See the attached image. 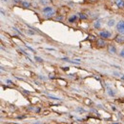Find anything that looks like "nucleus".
<instances>
[{
	"label": "nucleus",
	"instance_id": "9d476101",
	"mask_svg": "<svg viewBox=\"0 0 124 124\" xmlns=\"http://www.w3.org/2000/svg\"><path fill=\"white\" fill-rule=\"evenodd\" d=\"M115 20H114V19H111V20H109V21H108L107 25H108L109 27H113L114 25H115Z\"/></svg>",
	"mask_w": 124,
	"mask_h": 124
},
{
	"label": "nucleus",
	"instance_id": "f3484780",
	"mask_svg": "<svg viewBox=\"0 0 124 124\" xmlns=\"http://www.w3.org/2000/svg\"><path fill=\"white\" fill-rule=\"evenodd\" d=\"M27 34H34V32H31V31H27Z\"/></svg>",
	"mask_w": 124,
	"mask_h": 124
},
{
	"label": "nucleus",
	"instance_id": "20e7f679",
	"mask_svg": "<svg viewBox=\"0 0 124 124\" xmlns=\"http://www.w3.org/2000/svg\"><path fill=\"white\" fill-rule=\"evenodd\" d=\"M96 46L98 48H103L106 46V42L103 39H98V40H96Z\"/></svg>",
	"mask_w": 124,
	"mask_h": 124
},
{
	"label": "nucleus",
	"instance_id": "39448f33",
	"mask_svg": "<svg viewBox=\"0 0 124 124\" xmlns=\"http://www.w3.org/2000/svg\"><path fill=\"white\" fill-rule=\"evenodd\" d=\"M108 52L110 53V54H113V55H115V54H116V49H115V47L114 46V45H108Z\"/></svg>",
	"mask_w": 124,
	"mask_h": 124
},
{
	"label": "nucleus",
	"instance_id": "f257e3e1",
	"mask_svg": "<svg viewBox=\"0 0 124 124\" xmlns=\"http://www.w3.org/2000/svg\"><path fill=\"white\" fill-rule=\"evenodd\" d=\"M116 30L119 34H124V21H119L116 25Z\"/></svg>",
	"mask_w": 124,
	"mask_h": 124
},
{
	"label": "nucleus",
	"instance_id": "1a4fd4ad",
	"mask_svg": "<svg viewBox=\"0 0 124 124\" xmlns=\"http://www.w3.org/2000/svg\"><path fill=\"white\" fill-rule=\"evenodd\" d=\"M53 11V8L52 7H46L43 9V13H50V12H52Z\"/></svg>",
	"mask_w": 124,
	"mask_h": 124
},
{
	"label": "nucleus",
	"instance_id": "423d86ee",
	"mask_svg": "<svg viewBox=\"0 0 124 124\" xmlns=\"http://www.w3.org/2000/svg\"><path fill=\"white\" fill-rule=\"evenodd\" d=\"M115 4L118 8H124V1L123 0H115Z\"/></svg>",
	"mask_w": 124,
	"mask_h": 124
},
{
	"label": "nucleus",
	"instance_id": "7ed1b4c3",
	"mask_svg": "<svg viewBox=\"0 0 124 124\" xmlns=\"http://www.w3.org/2000/svg\"><path fill=\"white\" fill-rule=\"evenodd\" d=\"M115 42H117V43H119V44L124 43V34H117V35L115 36Z\"/></svg>",
	"mask_w": 124,
	"mask_h": 124
},
{
	"label": "nucleus",
	"instance_id": "f8f14e48",
	"mask_svg": "<svg viewBox=\"0 0 124 124\" xmlns=\"http://www.w3.org/2000/svg\"><path fill=\"white\" fill-rule=\"evenodd\" d=\"M99 26H100V21H97V22L94 24V27H95L96 29H98V28H99Z\"/></svg>",
	"mask_w": 124,
	"mask_h": 124
},
{
	"label": "nucleus",
	"instance_id": "dca6fc26",
	"mask_svg": "<svg viewBox=\"0 0 124 124\" xmlns=\"http://www.w3.org/2000/svg\"><path fill=\"white\" fill-rule=\"evenodd\" d=\"M35 59H36L37 61H39V62H42V61H43V60H42L40 57H37V56H35Z\"/></svg>",
	"mask_w": 124,
	"mask_h": 124
},
{
	"label": "nucleus",
	"instance_id": "f03ea898",
	"mask_svg": "<svg viewBox=\"0 0 124 124\" xmlns=\"http://www.w3.org/2000/svg\"><path fill=\"white\" fill-rule=\"evenodd\" d=\"M99 36H100L101 38H109L112 36V34L110 32H107V31H103V32H100L99 33Z\"/></svg>",
	"mask_w": 124,
	"mask_h": 124
},
{
	"label": "nucleus",
	"instance_id": "4468645a",
	"mask_svg": "<svg viewBox=\"0 0 124 124\" xmlns=\"http://www.w3.org/2000/svg\"><path fill=\"white\" fill-rule=\"evenodd\" d=\"M79 16H80V18H82V19L87 18V16H86V15H84V14H82V13H80V14H79Z\"/></svg>",
	"mask_w": 124,
	"mask_h": 124
},
{
	"label": "nucleus",
	"instance_id": "a211bd4d",
	"mask_svg": "<svg viewBox=\"0 0 124 124\" xmlns=\"http://www.w3.org/2000/svg\"><path fill=\"white\" fill-rule=\"evenodd\" d=\"M15 2H21V0H14Z\"/></svg>",
	"mask_w": 124,
	"mask_h": 124
},
{
	"label": "nucleus",
	"instance_id": "0eeeda50",
	"mask_svg": "<svg viewBox=\"0 0 124 124\" xmlns=\"http://www.w3.org/2000/svg\"><path fill=\"white\" fill-rule=\"evenodd\" d=\"M21 4H22V6H23V7H25V8H29V7L31 6V3H30V2H28V1H22V2H21Z\"/></svg>",
	"mask_w": 124,
	"mask_h": 124
},
{
	"label": "nucleus",
	"instance_id": "ddd939ff",
	"mask_svg": "<svg viewBox=\"0 0 124 124\" xmlns=\"http://www.w3.org/2000/svg\"><path fill=\"white\" fill-rule=\"evenodd\" d=\"M108 93H109V94H110V95H115V92H114V91H112L111 89H109Z\"/></svg>",
	"mask_w": 124,
	"mask_h": 124
},
{
	"label": "nucleus",
	"instance_id": "2eb2a0df",
	"mask_svg": "<svg viewBox=\"0 0 124 124\" xmlns=\"http://www.w3.org/2000/svg\"><path fill=\"white\" fill-rule=\"evenodd\" d=\"M120 56H122V57H124V49L122 50V51L120 52Z\"/></svg>",
	"mask_w": 124,
	"mask_h": 124
},
{
	"label": "nucleus",
	"instance_id": "9b49d317",
	"mask_svg": "<svg viewBox=\"0 0 124 124\" xmlns=\"http://www.w3.org/2000/svg\"><path fill=\"white\" fill-rule=\"evenodd\" d=\"M77 15H73V16H72V17L69 19V21H70V22H74V21H77Z\"/></svg>",
	"mask_w": 124,
	"mask_h": 124
},
{
	"label": "nucleus",
	"instance_id": "6e6552de",
	"mask_svg": "<svg viewBox=\"0 0 124 124\" xmlns=\"http://www.w3.org/2000/svg\"><path fill=\"white\" fill-rule=\"evenodd\" d=\"M54 14H55V12L54 11H52V12H50V13H44V15L46 16V17H52V16H54Z\"/></svg>",
	"mask_w": 124,
	"mask_h": 124
}]
</instances>
